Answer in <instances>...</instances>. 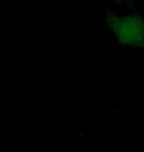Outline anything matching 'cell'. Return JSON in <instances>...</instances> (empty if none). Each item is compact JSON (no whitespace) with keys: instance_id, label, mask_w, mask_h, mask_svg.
Here are the masks:
<instances>
[{"instance_id":"cell-1","label":"cell","mask_w":144,"mask_h":152,"mask_svg":"<svg viewBox=\"0 0 144 152\" xmlns=\"http://www.w3.org/2000/svg\"><path fill=\"white\" fill-rule=\"evenodd\" d=\"M106 25L115 41L122 45L144 48V18L136 14L105 16Z\"/></svg>"}]
</instances>
